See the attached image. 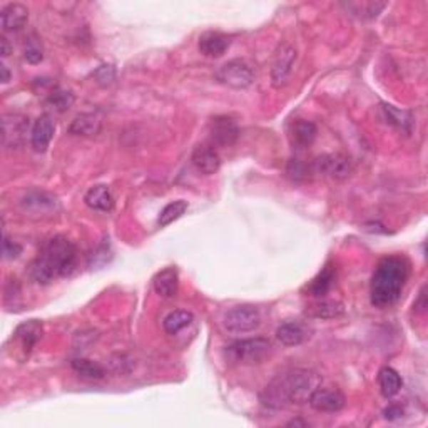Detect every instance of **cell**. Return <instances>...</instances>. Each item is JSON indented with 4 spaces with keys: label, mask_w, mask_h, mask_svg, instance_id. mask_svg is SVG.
Here are the masks:
<instances>
[{
    "label": "cell",
    "mask_w": 428,
    "mask_h": 428,
    "mask_svg": "<svg viewBox=\"0 0 428 428\" xmlns=\"http://www.w3.org/2000/svg\"><path fill=\"white\" fill-rule=\"evenodd\" d=\"M321 377L315 370L295 368L280 374L261 392L260 400L271 410H280L288 405L308 403L316 388H320Z\"/></svg>",
    "instance_id": "cell-1"
},
{
    "label": "cell",
    "mask_w": 428,
    "mask_h": 428,
    "mask_svg": "<svg viewBox=\"0 0 428 428\" xmlns=\"http://www.w3.org/2000/svg\"><path fill=\"white\" fill-rule=\"evenodd\" d=\"M77 248L66 236H54L44 245L41 255L32 261L31 278L39 285H49L54 280L66 278L77 270Z\"/></svg>",
    "instance_id": "cell-2"
},
{
    "label": "cell",
    "mask_w": 428,
    "mask_h": 428,
    "mask_svg": "<svg viewBox=\"0 0 428 428\" xmlns=\"http://www.w3.org/2000/svg\"><path fill=\"white\" fill-rule=\"evenodd\" d=\"M410 265L402 256H388L377 265L372 286H370V300L377 308H390L400 300L402 291L405 288Z\"/></svg>",
    "instance_id": "cell-3"
},
{
    "label": "cell",
    "mask_w": 428,
    "mask_h": 428,
    "mask_svg": "<svg viewBox=\"0 0 428 428\" xmlns=\"http://www.w3.org/2000/svg\"><path fill=\"white\" fill-rule=\"evenodd\" d=\"M271 352V343L266 338H248L235 342L226 348V358L231 363L255 365L261 363Z\"/></svg>",
    "instance_id": "cell-4"
},
{
    "label": "cell",
    "mask_w": 428,
    "mask_h": 428,
    "mask_svg": "<svg viewBox=\"0 0 428 428\" xmlns=\"http://www.w3.org/2000/svg\"><path fill=\"white\" fill-rule=\"evenodd\" d=\"M261 325V313L256 306L253 305H241L231 308L225 315V328L230 333L245 335L251 333L260 328Z\"/></svg>",
    "instance_id": "cell-5"
},
{
    "label": "cell",
    "mask_w": 428,
    "mask_h": 428,
    "mask_svg": "<svg viewBox=\"0 0 428 428\" xmlns=\"http://www.w3.org/2000/svg\"><path fill=\"white\" fill-rule=\"evenodd\" d=\"M216 81L231 89H246L255 81V74L246 61L233 59L216 71Z\"/></svg>",
    "instance_id": "cell-6"
},
{
    "label": "cell",
    "mask_w": 428,
    "mask_h": 428,
    "mask_svg": "<svg viewBox=\"0 0 428 428\" xmlns=\"http://www.w3.org/2000/svg\"><path fill=\"white\" fill-rule=\"evenodd\" d=\"M29 121L27 116L11 113L2 116V144L6 149H19L26 144L29 134Z\"/></svg>",
    "instance_id": "cell-7"
},
{
    "label": "cell",
    "mask_w": 428,
    "mask_h": 428,
    "mask_svg": "<svg viewBox=\"0 0 428 428\" xmlns=\"http://www.w3.org/2000/svg\"><path fill=\"white\" fill-rule=\"evenodd\" d=\"M296 62V49L285 42L276 49L273 64H271V82L275 87H281L288 82Z\"/></svg>",
    "instance_id": "cell-8"
},
{
    "label": "cell",
    "mask_w": 428,
    "mask_h": 428,
    "mask_svg": "<svg viewBox=\"0 0 428 428\" xmlns=\"http://www.w3.org/2000/svg\"><path fill=\"white\" fill-rule=\"evenodd\" d=\"M209 138L216 146H231L240 138V128L230 116H218L209 123Z\"/></svg>",
    "instance_id": "cell-9"
},
{
    "label": "cell",
    "mask_w": 428,
    "mask_h": 428,
    "mask_svg": "<svg viewBox=\"0 0 428 428\" xmlns=\"http://www.w3.org/2000/svg\"><path fill=\"white\" fill-rule=\"evenodd\" d=\"M191 163L196 168V171L204 174V176H211V174L220 171L221 168L220 153L214 149L213 144H199L193 151Z\"/></svg>",
    "instance_id": "cell-10"
},
{
    "label": "cell",
    "mask_w": 428,
    "mask_h": 428,
    "mask_svg": "<svg viewBox=\"0 0 428 428\" xmlns=\"http://www.w3.org/2000/svg\"><path fill=\"white\" fill-rule=\"evenodd\" d=\"M310 405L315 408L316 412H325V413H335L340 412L345 407V395L340 390L335 388H316L313 395L310 398Z\"/></svg>",
    "instance_id": "cell-11"
},
{
    "label": "cell",
    "mask_w": 428,
    "mask_h": 428,
    "mask_svg": "<svg viewBox=\"0 0 428 428\" xmlns=\"http://www.w3.org/2000/svg\"><path fill=\"white\" fill-rule=\"evenodd\" d=\"M21 206L31 216L34 214L36 216H51L52 213L57 211V199L47 193L34 191L22 199Z\"/></svg>",
    "instance_id": "cell-12"
},
{
    "label": "cell",
    "mask_w": 428,
    "mask_h": 428,
    "mask_svg": "<svg viewBox=\"0 0 428 428\" xmlns=\"http://www.w3.org/2000/svg\"><path fill=\"white\" fill-rule=\"evenodd\" d=\"M56 133V124L51 116H41L31 129V144L36 153H44Z\"/></svg>",
    "instance_id": "cell-13"
},
{
    "label": "cell",
    "mask_w": 428,
    "mask_h": 428,
    "mask_svg": "<svg viewBox=\"0 0 428 428\" xmlns=\"http://www.w3.org/2000/svg\"><path fill=\"white\" fill-rule=\"evenodd\" d=\"M316 169L335 179H345L352 173V163L345 156L328 154L316 160Z\"/></svg>",
    "instance_id": "cell-14"
},
{
    "label": "cell",
    "mask_w": 428,
    "mask_h": 428,
    "mask_svg": "<svg viewBox=\"0 0 428 428\" xmlns=\"http://www.w3.org/2000/svg\"><path fill=\"white\" fill-rule=\"evenodd\" d=\"M231 46V39L221 32H204L199 37V52L206 57H221Z\"/></svg>",
    "instance_id": "cell-15"
},
{
    "label": "cell",
    "mask_w": 428,
    "mask_h": 428,
    "mask_svg": "<svg viewBox=\"0 0 428 428\" xmlns=\"http://www.w3.org/2000/svg\"><path fill=\"white\" fill-rule=\"evenodd\" d=\"M316 134H318V129H316V126L311 121L298 119L291 124L288 138L293 148L306 149L315 143Z\"/></svg>",
    "instance_id": "cell-16"
},
{
    "label": "cell",
    "mask_w": 428,
    "mask_h": 428,
    "mask_svg": "<svg viewBox=\"0 0 428 428\" xmlns=\"http://www.w3.org/2000/svg\"><path fill=\"white\" fill-rule=\"evenodd\" d=\"M310 328L306 325L298 323V321H288L276 330V338L285 347H298L310 338Z\"/></svg>",
    "instance_id": "cell-17"
},
{
    "label": "cell",
    "mask_w": 428,
    "mask_h": 428,
    "mask_svg": "<svg viewBox=\"0 0 428 428\" xmlns=\"http://www.w3.org/2000/svg\"><path fill=\"white\" fill-rule=\"evenodd\" d=\"M29 9L22 4H9L2 9V27L6 32H19L27 26Z\"/></svg>",
    "instance_id": "cell-18"
},
{
    "label": "cell",
    "mask_w": 428,
    "mask_h": 428,
    "mask_svg": "<svg viewBox=\"0 0 428 428\" xmlns=\"http://www.w3.org/2000/svg\"><path fill=\"white\" fill-rule=\"evenodd\" d=\"M102 128V118L97 113H82L77 114L74 121L69 126V133L74 136H84V138H91L101 133Z\"/></svg>",
    "instance_id": "cell-19"
},
{
    "label": "cell",
    "mask_w": 428,
    "mask_h": 428,
    "mask_svg": "<svg viewBox=\"0 0 428 428\" xmlns=\"http://www.w3.org/2000/svg\"><path fill=\"white\" fill-rule=\"evenodd\" d=\"M154 291L163 298H174L179 291V275L176 268H166L159 271L153 281Z\"/></svg>",
    "instance_id": "cell-20"
},
{
    "label": "cell",
    "mask_w": 428,
    "mask_h": 428,
    "mask_svg": "<svg viewBox=\"0 0 428 428\" xmlns=\"http://www.w3.org/2000/svg\"><path fill=\"white\" fill-rule=\"evenodd\" d=\"M84 201L87 206L94 209V211H111V209L114 208V196L106 184L92 186L89 191L86 193Z\"/></svg>",
    "instance_id": "cell-21"
},
{
    "label": "cell",
    "mask_w": 428,
    "mask_h": 428,
    "mask_svg": "<svg viewBox=\"0 0 428 428\" xmlns=\"http://www.w3.org/2000/svg\"><path fill=\"white\" fill-rule=\"evenodd\" d=\"M44 327L39 320H29L26 323L19 325L16 330V338L21 342L22 348L26 352H32V348L39 343V340L42 338Z\"/></svg>",
    "instance_id": "cell-22"
},
{
    "label": "cell",
    "mask_w": 428,
    "mask_h": 428,
    "mask_svg": "<svg viewBox=\"0 0 428 428\" xmlns=\"http://www.w3.org/2000/svg\"><path fill=\"white\" fill-rule=\"evenodd\" d=\"M310 318H316V320H333L338 318L345 313V306L340 303V301H333V300H321L316 301L315 305H311L306 308L305 311Z\"/></svg>",
    "instance_id": "cell-23"
},
{
    "label": "cell",
    "mask_w": 428,
    "mask_h": 428,
    "mask_svg": "<svg viewBox=\"0 0 428 428\" xmlns=\"http://www.w3.org/2000/svg\"><path fill=\"white\" fill-rule=\"evenodd\" d=\"M335 285V270L333 266L327 265L323 270L320 271V275L311 281V283L306 286V291L315 298H321V296L328 295L330 290L333 288Z\"/></svg>",
    "instance_id": "cell-24"
},
{
    "label": "cell",
    "mask_w": 428,
    "mask_h": 428,
    "mask_svg": "<svg viewBox=\"0 0 428 428\" xmlns=\"http://www.w3.org/2000/svg\"><path fill=\"white\" fill-rule=\"evenodd\" d=\"M378 383H380V390L382 395L385 398H392L395 397L398 392L402 390V377L398 374L395 368L392 367H383L378 373Z\"/></svg>",
    "instance_id": "cell-25"
},
{
    "label": "cell",
    "mask_w": 428,
    "mask_h": 428,
    "mask_svg": "<svg viewBox=\"0 0 428 428\" xmlns=\"http://www.w3.org/2000/svg\"><path fill=\"white\" fill-rule=\"evenodd\" d=\"M194 321V315L188 310L171 311L163 321V328L168 335H178Z\"/></svg>",
    "instance_id": "cell-26"
},
{
    "label": "cell",
    "mask_w": 428,
    "mask_h": 428,
    "mask_svg": "<svg viewBox=\"0 0 428 428\" xmlns=\"http://www.w3.org/2000/svg\"><path fill=\"white\" fill-rule=\"evenodd\" d=\"M72 368L82 378H89V380H102L106 377V368L101 363L87 358L72 360Z\"/></svg>",
    "instance_id": "cell-27"
},
{
    "label": "cell",
    "mask_w": 428,
    "mask_h": 428,
    "mask_svg": "<svg viewBox=\"0 0 428 428\" xmlns=\"http://www.w3.org/2000/svg\"><path fill=\"white\" fill-rule=\"evenodd\" d=\"M74 101L76 97L71 91L54 89L51 94H49L46 104L51 107L52 111H56V113H66V111H69L72 104H74Z\"/></svg>",
    "instance_id": "cell-28"
},
{
    "label": "cell",
    "mask_w": 428,
    "mask_h": 428,
    "mask_svg": "<svg viewBox=\"0 0 428 428\" xmlns=\"http://www.w3.org/2000/svg\"><path fill=\"white\" fill-rule=\"evenodd\" d=\"M188 208H189V204H188V201H184V199H178V201L169 203L168 206H164V209L159 214V220H158L159 226L166 228L171 225V223L179 220V218H181L183 214L188 211Z\"/></svg>",
    "instance_id": "cell-29"
},
{
    "label": "cell",
    "mask_w": 428,
    "mask_h": 428,
    "mask_svg": "<svg viewBox=\"0 0 428 428\" xmlns=\"http://www.w3.org/2000/svg\"><path fill=\"white\" fill-rule=\"evenodd\" d=\"M348 11L353 14H358L362 19H373L380 14L383 9L387 7V4L383 2H362V4H345Z\"/></svg>",
    "instance_id": "cell-30"
},
{
    "label": "cell",
    "mask_w": 428,
    "mask_h": 428,
    "mask_svg": "<svg viewBox=\"0 0 428 428\" xmlns=\"http://www.w3.org/2000/svg\"><path fill=\"white\" fill-rule=\"evenodd\" d=\"M286 174L296 183L306 181L310 178V166L300 159H291L288 163V168H286Z\"/></svg>",
    "instance_id": "cell-31"
},
{
    "label": "cell",
    "mask_w": 428,
    "mask_h": 428,
    "mask_svg": "<svg viewBox=\"0 0 428 428\" xmlns=\"http://www.w3.org/2000/svg\"><path fill=\"white\" fill-rule=\"evenodd\" d=\"M383 109H385V113H387L388 123L398 126V128L403 129V131H407V133H408V131H410V128H408V126L412 124V119H410V116H408L407 113H400V111H397L393 106H383Z\"/></svg>",
    "instance_id": "cell-32"
},
{
    "label": "cell",
    "mask_w": 428,
    "mask_h": 428,
    "mask_svg": "<svg viewBox=\"0 0 428 428\" xmlns=\"http://www.w3.org/2000/svg\"><path fill=\"white\" fill-rule=\"evenodd\" d=\"M22 255V246L19 243L12 241L11 238L4 236V258L6 260H17Z\"/></svg>",
    "instance_id": "cell-33"
},
{
    "label": "cell",
    "mask_w": 428,
    "mask_h": 428,
    "mask_svg": "<svg viewBox=\"0 0 428 428\" xmlns=\"http://www.w3.org/2000/svg\"><path fill=\"white\" fill-rule=\"evenodd\" d=\"M96 337H97V335L94 332H87V333L86 332H79V333H76V337H74V347L77 350H84V348L89 347V345L92 342H94Z\"/></svg>",
    "instance_id": "cell-34"
},
{
    "label": "cell",
    "mask_w": 428,
    "mask_h": 428,
    "mask_svg": "<svg viewBox=\"0 0 428 428\" xmlns=\"http://www.w3.org/2000/svg\"><path fill=\"white\" fill-rule=\"evenodd\" d=\"M24 57H26L29 64H39V62H42L44 59L42 49H39L37 46L31 44V46L26 47V51H24Z\"/></svg>",
    "instance_id": "cell-35"
},
{
    "label": "cell",
    "mask_w": 428,
    "mask_h": 428,
    "mask_svg": "<svg viewBox=\"0 0 428 428\" xmlns=\"http://www.w3.org/2000/svg\"><path fill=\"white\" fill-rule=\"evenodd\" d=\"M383 413H385V418H388V420H397V418H400L403 415V410H402V407L392 405V407L385 408V412Z\"/></svg>",
    "instance_id": "cell-36"
},
{
    "label": "cell",
    "mask_w": 428,
    "mask_h": 428,
    "mask_svg": "<svg viewBox=\"0 0 428 428\" xmlns=\"http://www.w3.org/2000/svg\"><path fill=\"white\" fill-rule=\"evenodd\" d=\"M0 54H2V57H9L12 54V47L11 44H9L7 37H0Z\"/></svg>",
    "instance_id": "cell-37"
},
{
    "label": "cell",
    "mask_w": 428,
    "mask_h": 428,
    "mask_svg": "<svg viewBox=\"0 0 428 428\" xmlns=\"http://www.w3.org/2000/svg\"><path fill=\"white\" fill-rule=\"evenodd\" d=\"M0 74H2V79L0 81H2L4 84H7V82L11 81V71L7 69L6 64H0Z\"/></svg>",
    "instance_id": "cell-38"
},
{
    "label": "cell",
    "mask_w": 428,
    "mask_h": 428,
    "mask_svg": "<svg viewBox=\"0 0 428 428\" xmlns=\"http://www.w3.org/2000/svg\"><path fill=\"white\" fill-rule=\"evenodd\" d=\"M415 308H417L418 311H425V308H427V303H425V290H422L420 298H418V301L415 303Z\"/></svg>",
    "instance_id": "cell-39"
},
{
    "label": "cell",
    "mask_w": 428,
    "mask_h": 428,
    "mask_svg": "<svg viewBox=\"0 0 428 428\" xmlns=\"http://www.w3.org/2000/svg\"><path fill=\"white\" fill-rule=\"evenodd\" d=\"M288 425H290V427H296V425H303V427H306V425H308V423H306V422H300V420H293V422H290Z\"/></svg>",
    "instance_id": "cell-40"
}]
</instances>
